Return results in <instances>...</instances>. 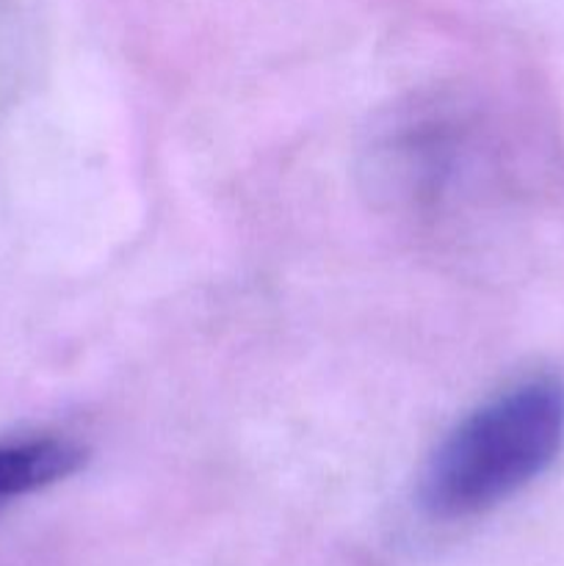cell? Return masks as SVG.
Segmentation results:
<instances>
[{
	"label": "cell",
	"mask_w": 564,
	"mask_h": 566,
	"mask_svg": "<svg viewBox=\"0 0 564 566\" xmlns=\"http://www.w3.org/2000/svg\"><path fill=\"white\" fill-rule=\"evenodd\" d=\"M86 464V451L64 440H31L0 446V509L11 497L70 479Z\"/></svg>",
	"instance_id": "2"
},
{
	"label": "cell",
	"mask_w": 564,
	"mask_h": 566,
	"mask_svg": "<svg viewBox=\"0 0 564 566\" xmlns=\"http://www.w3.org/2000/svg\"><path fill=\"white\" fill-rule=\"evenodd\" d=\"M564 448V381L531 376L462 420L431 453L420 506L435 520H468L540 479Z\"/></svg>",
	"instance_id": "1"
}]
</instances>
